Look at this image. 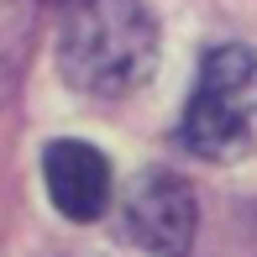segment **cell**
I'll return each mask as SVG.
<instances>
[{
    "mask_svg": "<svg viewBox=\"0 0 257 257\" xmlns=\"http://www.w3.org/2000/svg\"><path fill=\"white\" fill-rule=\"evenodd\" d=\"M42 179H48L53 205L68 220H100L110 205V163L89 142H53L42 153Z\"/></svg>",
    "mask_w": 257,
    "mask_h": 257,
    "instance_id": "cell-4",
    "label": "cell"
},
{
    "mask_svg": "<svg viewBox=\"0 0 257 257\" xmlns=\"http://www.w3.org/2000/svg\"><path fill=\"white\" fill-rule=\"evenodd\" d=\"M200 226L194 189L173 173H142L126 194V236L158 257H184Z\"/></svg>",
    "mask_w": 257,
    "mask_h": 257,
    "instance_id": "cell-3",
    "label": "cell"
},
{
    "mask_svg": "<svg viewBox=\"0 0 257 257\" xmlns=\"http://www.w3.org/2000/svg\"><path fill=\"white\" fill-rule=\"evenodd\" d=\"M21 37H27L21 6L16 0H0V100H6L11 79H16V68H21Z\"/></svg>",
    "mask_w": 257,
    "mask_h": 257,
    "instance_id": "cell-5",
    "label": "cell"
},
{
    "mask_svg": "<svg viewBox=\"0 0 257 257\" xmlns=\"http://www.w3.org/2000/svg\"><path fill=\"white\" fill-rule=\"evenodd\" d=\"M179 137L205 163H231L257 147V53L252 48L226 42V48L205 53Z\"/></svg>",
    "mask_w": 257,
    "mask_h": 257,
    "instance_id": "cell-2",
    "label": "cell"
},
{
    "mask_svg": "<svg viewBox=\"0 0 257 257\" xmlns=\"http://www.w3.org/2000/svg\"><path fill=\"white\" fill-rule=\"evenodd\" d=\"M48 6H58V11H74V6H84V0H48Z\"/></svg>",
    "mask_w": 257,
    "mask_h": 257,
    "instance_id": "cell-6",
    "label": "cell"
},
{
    "mask_svg": "<svg viewBox=\"0 0 257 257\" xmlns=\"http://www.w3.org/2000/svg\"><path fill=\"white\" fill-rule=\"evenodd\" d=\"M58 68L74 89L100 100L132 95L158 68V21L142 0H84L58 37Z\"/></svg>",
    "mask_w": 257,
    "mask_h": 257,
    "instance_id": "cell-1",
    "label": "cell"
}]
</instances>
